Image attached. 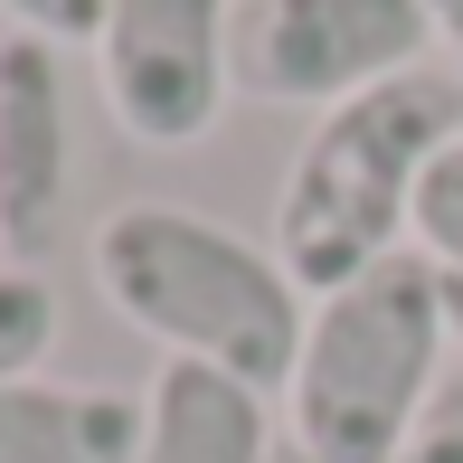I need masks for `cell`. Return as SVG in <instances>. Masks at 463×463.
<instances>
[{"mask_svg":"<svg viewBox=\"0 0 463 463\" xmlns=\"http://www.w3.org/2000/svg\"><path fill=\"white\" fill-rule=\"evenodd\" d=\"M95 284L171 360L227 369L265 397L293 388V360H303V331H312V293L284 275L275 246L199 218V208L133 199L95 227Z\"/></svg>","mask_w":463,"mask_h":463,"instance_id":"obj_1","label":"cell"},{"mask_svg":"<svg viewBox=\"0 0 463 463\" xmlns=\"http://www.w3.org/2000/svg\"><path fill=\"white\" fill-rule=\"evenodd\" d=\"M454 142H463V86L454 76H426V67L331 104L303 133V152L284 171V199H275L284 275L322 303L350 275L388 265L416 237V189H426V171Z\"/></svg>","mask_w":463,"mask_h":463,"instance_id":"obj_2","label":"cell"},{"mask_svg":"<svg viewBox=\"0 0 463 463\" xmlns=\"http://www.w3.org/2000/svg\"><path fill=\"white\" fill-rule=\"evenodd\" d=\"M445 275L426 246H397L388 265L322 293L284 388L293 445L312 463H388L445 388Z\"/></svg>","mask_w":463,"mask_h":463,"instance_id":"obj_3","label":"cell"},{"mask_svg":"<svg viewBox=\"0 0 463 463\" xmlns=\"http://www.w3.org/2000/svg\"><path fill=\"white\" fill-rule=\"evenodd\" d=\"M426 0H237L227 86L256 104H350L426 57Z\"/></svg>","mask_w":463,"mask_h":463,"instance_id":"obj_4","label":"cell"},{"mask_svg":"<svg viewBox=\"0 0 463 463\" xmlns=\"http://www.w3.org/2000/svg\"><path fill=\"white\" fill-rule=\"evenodd\" d=\"M227 29L237 0H104L95 76L133 142L180 152L227 114Z\"/></svg>","mask_w":463,"mask_h":463,"instance_id":"obj_5","label":"cell"},{"mask_svg":"<svg viewBox=\"0 0 463 463\" xmlns=\"http://www.w3.org/2000/svg\"><path fill=\"white\" fill-rule=\"evenodd\" d=\"M67 208V76L29 29L0 38V246L38 256Z\"/></svg>","mask_w":463,"mask_h":463,"instance_id":"obj_6","label":"cell"},{"mask_svg":"<svg viewBox=\"0 0 463 463\" xmlns=\"http://www.w3.org/2000/svg\"><path fill=\"white\" fill-rule=\"evenodd\" d=\"M275 416L265 388L199 360H161V378L142 388V454L133 463H275Z\"/></svg>","mask_w":463,"mask_h":463,"instance_id":"obj_7","label":"cell"},{"mask_svg":"<svg viewBox=\"0 0 463 463\" xmlns=\"http://www.w3.org/2000/svg\"><path fill=\"white\" fill-rule=\"evenodd\" d=\"M133 454H142V397L0 378V463H133Z\"/></svg>","mask_w":463,"mask_h":463,"instance_id":"obj_8","label":"cell"},{"mask_svg":"<svg viewBox=\"0 0 463 463\" xmlns=\"http://www.w3.org/2000/svg\"><path fill=\"white\" fill-rule=\"evenodd\" d=\"M57 350V293L29 265H0V378H29Z\"/></svg>","mask_w":463,"mask_h":463,"instance_id":"obj_9","label":"cell"},{"mask_svg":"<svg viewBox=\"0 0 463 463\" xmlns=\"http://www.w3.org/2000/svg\"><path fill=\"white\" fill-rule=\"evenodd\" d=\"M416 246H426L445 275H463V142L426 171V189H416Z\"/></svg>","mask_w":463,"mask_h":463,"instance_id":"obj_10","label":"cell"},{"mask_svg":"<svg viewBox=\"0 0 463 463\" xmlns=\"http://www.w3.org/2000/svg\"><path fill=\"white\" fill-rule=\"evenodd\" d=\"M0 10L29 38H48V48H95L104 38V0H0Z\"/></svg>","mask_w":463,"mask_h":463,"instance_id":"obj_11","label":"cell"},{"mask_svg":"<svg viewBox=\"0 0 463 463\" xmlns=\"http://www.w3.org/2000/svg\"><path fill=\"white\" fill-rule=\"evenodd\" d=\"M388 463H463V378H445V388H435V407L416 416V435H407Z\"/></svg>","mask_w":463,"mask_h":463,"instance_id":"obj_12","label":"cell"},{"mask_svg":"<svg viewBox=\"0 0 463 463\" xmlns=\"http://www.w3.org/2000/svg\"><path fill=\"white\" fill-rule=\"evenodd\" d=\"M426 19H435V38L463 57V0H426Z\"/></svg>","mask_w":463,"mask_h":463,"instance_id":"obj_13","label":"cell"},{"mask_svg":"<svg viewBox=\"0 0 463 463\" xmlns=\"http://www.w3.org/2000/svg\"><path fill=\"white\" fill-rule=\"evenodd\" d=\"M445 275V265H435ZM445 331H454V350H463V275H445Z\"/></svg>","mask_w":463,"mask_h":463,"instance_id":"obj_14","label":"cell"},{"mask_svg":"<svg viewBox=\"0 0 463 463\" xmlns=\"http://www.w3.org/2000/svg\"><path fill=\"white\" fill-rule=\"evenodd\" d=\"M275 463H312V454H303V445H293V435H284V445H275Z\"/></svg>","mask_w":463,"mask_h":463,"instance_id":"obj_15","label":"cell"}]
</instances>
